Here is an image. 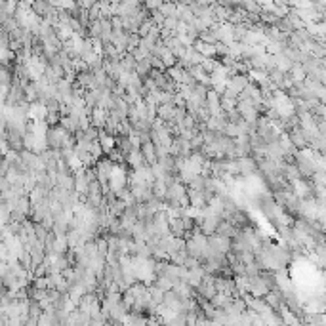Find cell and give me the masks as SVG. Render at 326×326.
<instances>
[{
	"mask_svg": "<svg viewBox=\"0 0 326 326\" xmlns=\"http://www.w3.org/2000/svg\"><path fill=\"white\" fill-rule=\"evenodd\" d=\"M109 183H111V187H113L115 191L121 193V189L124 187V183H126V172L122 170V166H115V168H113L111 178H109Z\"/></svg>",
	"mask_w": 326,
	"mask_h": 326,
	"instance_id": "cell-1",
	"label": "cell"
},
{
	"mask_svg": "<svg viewBox=\"0 0 326 326\" xmlns=\"http://www.w3.org/2000/svg\"><path fill=\"white\" fill-rule=\"evenodd\" d=\"M99 145H101V151H105V153H111L117 143H115V137L113 135H105V133H101V137H99Z\"/></svg>",
	"mask_w": 326,
	"mask_h": 326,
	"instance_id": "cell-2",
	"label": "cell"
},
{
	"mask_svg": "<svg viewBox=\"0 0 326 326\" xmlns=\"http://www.w3.org/2000/svg\"><path fill=\"white\" fill-rule=\"evenodd\" d=\"M143 157L149 160V162H155V151H153V145L145 143L143 145Z\"/></svg>",
	"mask_w": 326,
	"mask_h": 326,
	"instance_id": "cell-3",
	"label": "cell"
},
{
	"mask_svg": "<svg viewBox=\"0 0 326 326\" xmlns=\"http://www.w3.org/2000/svg\"><path fill=\"white\" fill-rule=\"evenodd\" d=\"M196 48L202 50V54H204V56H212V54H216V48H214V46H206V44H202V42H200V44H196Z\"/></svg>",
	"mask_w": 326,
	"mask_h": 326,
	"instance_id": "cell-4",
	"label": "cell"
},
{
	"mask_svg": "<svg viewBox=\"0 0 326 326\" xmlns=\"http://www.w3.org/2000/svg\"><path fill=\"white\" fill-rule=\"evenodd\" d=\"M160 113H162V115H160L162 119H170V117H172V107H162L160 109Z\"/></svg>",
	"mask_w": 326,
	"mask_h": 326,
	"instance_id": "cell-5",
	"label": "cell"
}]
</instances>
